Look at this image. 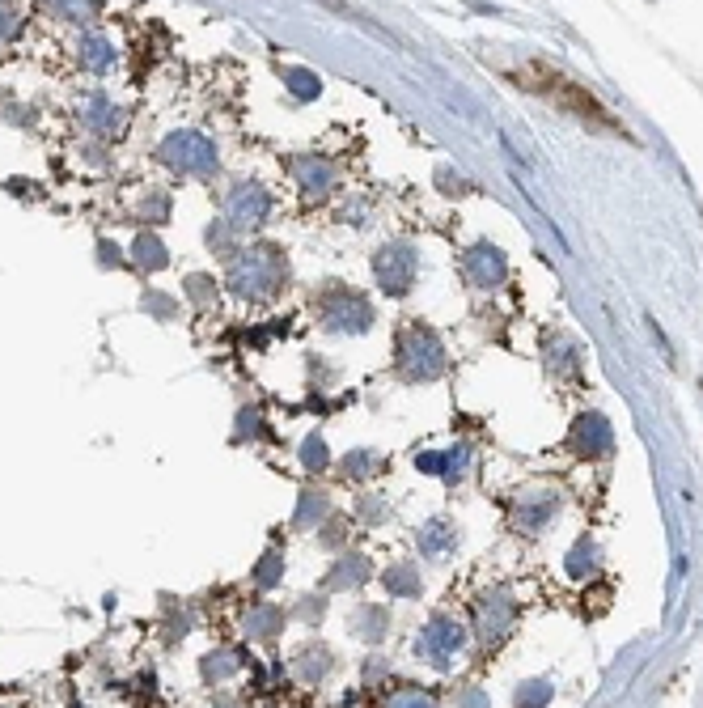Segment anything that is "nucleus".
Masks as SVG:
<instances>
[{
  "instance_id": "nucleus-1",
  "label": "nucleus",
  "mask_w": 703,
  "mask_h": 708,
  "mask_svg": "<svg viewBox=\"0 0 703 708\" xmlns=\"http://www.w3.org/2000/svg\"><path fill=\"white\" fill-rule=\"evenodd\" d=\"M517 81L526 85L530 94L560 102L564 111H576V115L585 119V128H610V132H623L619 123L606 115V106H602L598 98H593L589 90H581V85H572L564 73H555V68H547V64H534V68H526V73H517Z\"/></svg>"
}]
</instances>
